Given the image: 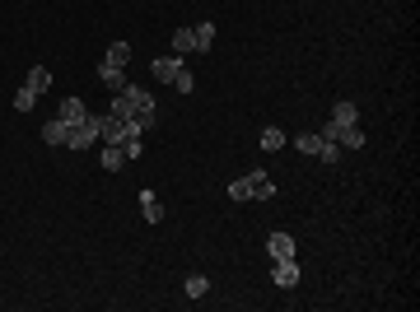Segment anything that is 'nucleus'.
Listing matches in <instances>:
<instances>
[{
	"mask_svg": "<svg viewBox=\"0 0 420 312\" xmlns=\"http://www.w3.org/2000/svg\"><path fill=\"white\" fill-rule=\"evenodd\" d=\"M93 140H103V117H98V112H89L84 122L70 126V140H65V149H89Z\"/></svg>",
	"mask_w": 420,
	"mask_h": 312,
	"instance_id": "f257e3e1",
	"label": "nucleus"
},
{
	"mask_svg": "<svg viewBox=\"0 0 420 312\" xmlns=\"http://www.w3.org/2000/svg\"><path fill=\"white\" fill-rule=\"evenodd\" d=\"M98 158H103V168H108V172H117L126 163V149H122V145H103V154H98Z\"/></svg>",
	"mask_w": 420,
	"mask_h": 312,
	"instance_id": "f3484780",
	"label": "nucleus"
},
{
	"mask_svg": "<svg viewBox=\"0 0 420 312\" xmlns=\"http://www.w3.org/2000/svg\"><path fill=\"white\" fill-rule=\"evenodd\" d=\"M56 117H65V122L75 126V122H84V117H89V108H84V98H65L61 108H56Z\"/></svg>",
	"mask_w": 420,
	"mask_h": 312,
	"instance_id": "ddd939ff",
	"label": "nucleus"
},
{
	"mask_svg": "<svg viewBox=\"0 0 420 312\" xmlns=\"http://www.w3.org/2000/svg\"><path fill=\"white\" fill-rule=\"evenodd\" d=\"M178 70H182V61H178V56H155V61H150V75L155 79H164V84H173V79H178Z\"/></svg>",
	"mask_w": 420,
	"mask_h": 312,
	"instance_id": "423d86ee",
	"label": "nucleus"
},
{
	"mask_svg": "<svg viewBox=\"0 0 420 312\" xmlns=\"http://www.w3.org/2000/svg\"><path fill=\"white\" fill-rule=\"evenodd\" d=\"M266 252H271V261H290V256H299V247H295V238L290 233H271L266 238Z\"/></svg>",
	"mask_w": 420,
	"mask_h": 312,
	"instance_id": "39448f33",
	"label": "nucleus"
},
{
	"mask_svg": "<svg viewBox=\"0 0 420 312\" xmlns=\"http://www.w3.org/2000/svg\"><path fill=\"white\" fill-rule=\"evenodd\" d=\"M271 280H276L280 289H295V284H299V261H295V256H290V261H276V265H271Z\"/></svg>",
	"mask_w": 420,
	"mask_h": 312,
	"instance_id": "6e6552de",
	"label": "nucleus"
},
{
	"mask_svg": "<svg viewBox=\"0 0 420 312\" xmlns=\"http://www.w3.org/2000/svg\"><path fill=\"white\" fill-rule=\"evenodd\" d=\"M187 51H192V28H178V33H173V56L182 61Z\"/></svg>",
	"mask_w": 420,
	"mask_h": 312,
	"instance_id": "aec40b11",
	"label": "nucleus"
},
{
	"mask_svg": "<svg viewBox=\"0 0 420 312\" xmlns=\"http://www.w3.org/2000/svg\"><path fill=\"white\" fill-rule=\"evenodd\" d=\"M65 140H70V122H65V117H47V122H42V145L61 149Z\"/></svg>",
	"mask_w": 420,
	"mask_h": 312,
	"instance_id": "20e7f679",
	"label": "nucleus"
},
{
	"mask_svg": "<svg viewBox=\"0 0 420 312\" xmlns=\"http://www.w3.org/2000/svg\"><path fill=\"white\" fill-rule=\"evenodd\" d=\"M24 89H33V94H47V89H52V70H42V65H33L29 75H24Z\"/></svg>",
	"mask_w": 420,
	"mask_h": 312,
	"instance_id": "f8f14e48",
	"label": "nucleus"
},
{
	"mask_svg": "<svg viewBox=\"0 0 420 312\" xmlns=\"http://www.w3.org/2000/svg\"><path fill=\"white\" fill-rule=\"evenodd\" d=\"M103 61H108V65H122V70H126V61H131V42H126V38H117V42L108 47V56H103Z\"/></svg>",
	"mask_w": 420,
	"mask_h": 312,
	"instance_id": "dca6fc26",
	"label": "nucleus"
},
{
	"mask_svg": "<svg viewBox=\"0 0 420 312\" xmlns=\"http://www.w3.org/2000/svg\"><path fill=\"white\" fill-rule=\"evenodd\" d=\"M210 42H215V24H196L192 28V51H210Z\"/></svg>",
	"mask_w": 420,
	"mask_h": 312,
	"instance_id": "2eb2a0df",
	"label": "nucleus"
},
{
	"mask_svg": "<svg viewBox=\"0 0 420 312\" xmlns=\"http://www.w3.org/2000/svg\"><path fill=\"white\" fill-rule=\"evenodd\" d=\"M210 294V280H205L201 270H192V275H187V298H205Z\"/></svg>",
	"mask_w": 420,
	"mask_h": 312,
	"instance_id": "a211bd4d",
	"label": "nucleus"
},
{
	"mask_svg": "<svg viewBox=\"0 0 420 312\" xmlns=\"http://www.w3.org/2000/svg\"><path fill=\"white\" fill-rule=\"evenodd\" d=\"M155 98H145V103H140L136 112H131V117H126V122H131V131H136V136H145V131H150V126H155Z\"/></svg>",
	"mask_w": 420,
	"mask_h": 312,
	"instance_id": "0eeeda50",
	"label": "nucleus"
},
{
	"mask_svg": "<svg viewBox=\"0 0 420 312\" xmlns=\"http://www.w3.org/2000/svg\"><path fill=\"white\" fill-rule=\"evenodd\" d=\"M98 79L108 84V94H122V89H126V70H122V65H108V61H98Z\"/></svg>",
	"mask_w": 420,
	"mask_h": 312,
	"instance_id": "1a4fd4ad",
	"label": "nucleus"
},
{
	"mask_svg": "<svg viewBox=\"0 0 420 312\" xmlns=\"http://www.w3.org/2000/svg\"><path fill=\"white\" fill-rule=\"evenodd\" d=\"M131 140H145V136H136V131H131V122H126V117H103V145H131Z\"/></svg>",
	"mask_w": 420,
	"mask_h": 312,
	"instance_id": "f03ea898",
	"label": "nucleus"
},
{
	"mask_svg": "<svg viewBox=\"0 0 420 312\" xmlns=\"http://www.w3.org/2000/svg\"><path fill=\"white\" fill-rule=\"evenodd\" d=\"M318 158H322V163H336V158H341V145H336V140H322Z\"/></svg>",
	"mask_w": 420,
	"mask_h": 312,
	"instance_id": "393cba45",
	"label": "nucleus"
},
{
	"mask_svg": "<svg viewBox=\"0 0 420 312\" xmlns=\"http://www.w3.org/2000/svg\"><path fill=\"white\" fill-rule=\"evenodd\" d=\"M262 149H285V131L280 126H262Z\"/></svg>",
	"mask_w": 420,
	"mask_h": 312,
	"instance_id": "6ab92c4d",
	"label": "nucleus"
},
{
	"mask_svg": "<svg viewBox=\"0 0 420 312\" xmlns=\"http://www.w3.org/2000/svg\"><path fill=\"white\" fill-rule=\"evenodd\" d=\"M38 108V94H33V89H19L15 94V112H33Z\"/></svg>",
	"mask_w": 420,
	"mask_h": 312,
	"instance_id": "412c9836",
	"label": "nucleus"
},
{
	"mask_svg": "<svg viewBox=\"0 0 420 312\" xmlns=\"http://www.w3.org/2000/svg\"><path fill=\"white\" fill-rule=\"evenodd\" d=\"M248 191L257 196V201H271V196H276V187H271V177H266L262 168H257V172H248Z\"/></svg>",
	"mask_w": 420,
	"mask_h": 312,
	"instance_id": "9b49d317",
	"label": "nucleus"
},
{
	"mask_svg": "<svg viewBox=\"0 0 420 312\" xmlns=\"http://www.w3.org/2000/svg\"><path fill=\"white\" fill-rule=\"evenodd\" d=\"M355 122H359V108H355V103H345V98H341V103L332 108V126H355Z\"/></svg>",
	"mask_w": 420,
	"mask_h": 312,
	"instance_id": "4468645a",
	"label": "nucleus"
},
{
	"mask_svg": "<svg viewBox=\"0 0 420 312\" xmlns=\"http://www.w3.org/2000/svg\"><path fill=\"white\" fill-rule=\"evenodd\" d=\"M322 149V136L313 131V136H299V154H318Z\"/></svg>",
	"mask_w": 420,
	"mask_h": 312,
	"instance_id": "5701e85b",
	"label": "nucleus"
},
{
	"mask_svg": "<svg viewBox=\"0 0 420 312\" xmlns=\"http://www.w3.org/2000/svg\"><path fill=\"white\" fill-rule=\"evenodd\" d=\"M145 98H150L145 89H136V84H126L122 94H112V117H131V112H136L140 103H145Z\"/></svg>",
	"mask_w": 420,
	"mask_h": 312,
	"instance_id": "7ed1b4c3",
	"label": "nucleus"
},
{
	"mask_svg": "<svg viewBox=\"0 0 420 312\" xmlns=\"http://www.w3.org/2000/svg\"><path fill=\"white\" fill-rule=\"evenodd\" d=\"M229 201H252V191H248V177H238V182H229Z\"/></svg>",
	"mask_w": 420,
	"mask_h": 312,
	"instance_id": "b1692460",
	"label": "nucleus"
},
{
	"mask_svg": "<svg viewBox=\"0 0 420 312\" xmlns=\"http://www.w3.org/2000/svg\"><path fill=\"white\" fill-rule=\"evenodd\" d=\"M140 215L150 219V224H164V205H159V196H155L150 187L140 191Z\"/></svg>",
	"mask_w": 420,
	"mask_h": 312,
	"instance_id": "9d476101",
	"label": "nucleus"
},
{
	"mask_svg": "<svg viewBox=\"0 0 420 312\" xmlns=\"http://www.w3.org/2000/svg\"><path fill=\"white\" fill-rule=\"evenodd\" d=\"M173 89H178V94H192V89H196V79H192V70H178V79H173Z\"/></svg>",
	"mask_w": 420,
	"mask_h": 312,
	"instance_id": "4be33fe9",
	"label": "nucleus"
}]
</instances>
